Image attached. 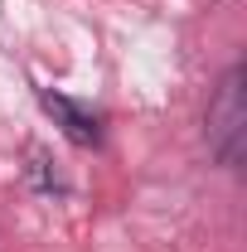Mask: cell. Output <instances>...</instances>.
I'll return each instance as SVG.
<instances>
[{"instance_id":"1","label":"cell","mask_w":247,"mask_h":252,"mask_svg":"<svg viewBox=\"0 0 247 252\" xmlns=\"http://www.w3.org/2000/svg\"><path fill=\"white\" fill-rule=\"evenodd\" d=\"M243 63H233L223 78H218L214 97H209V112H204V141L214 151L218 165L238 170L243 165V146H247V88H243Z\"/></svg>"},{"instance_id":"2","label":"cell","mask_w":247,"mask_h":252,"mask_svg":"<svg viewBox=\"0 0 247 252\" xmlns=\"http://www.w3.org/2000/svg\"><path fill=\"white\" fill-rule=\"evenodd\" d=\"M39 107L54 117V126H59L68 141H78V146H97V141H102V122H97V112H93V107H83V102H73L68 93L44 88V93H39Z\"/></svg>"},{"instance_id":"3","label":"cell","mask_w":247,"mask_h":252,"mask_svg":"<svg viewBox=\"0 0 247 252\" xmlns=\"http://www.w3.org/2000/svg\"><path fill=\"white\" fill-rule=\"evenodd\" d=\"M25 175H30L34 189H44V194H63V180L49 170V156H44L39 146H30V165H25Z\"/></svg>"}]
</instances>
